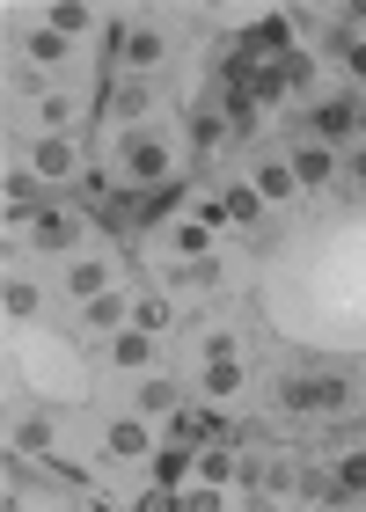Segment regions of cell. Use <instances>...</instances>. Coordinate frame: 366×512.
<instances>
[{
  "label": "cell",
  "mask_w": 366,
  "mask_h": 512,
  "mask_svg": "<svg viewBox=\"0 0 366 512\" xmlns=\"http://www.w3.org/2000/svg\"><path fill=\"white\" fill-rule=\"evenodd\" d=\"M301 505H330V512H345V491H337L330 461H301Z\"/></svg>",
  "instance_id": "obj_26"
},
{
  "label": "cell",
  "mask_w": 366,
  "mask_h": 512,
  "mask_svg": "<svg viewBox=\"0 0 366 512\" xmlns=\"http://www.w3.org/2000/svg\"><path fill=\"white\" fill-rule=\"evenodd\" d=\"M162 454V432H154V417L140 410H118V417H103V461H154Z\"/></svg>",
  "instance_id": "obj_7"
},
{
  "label": "cell",
  "mask_w": 366,
  "mask_h": 512,
  "mask_svg": "<svg viewBox=\"0 0 366 512\" xmlns=\"http://www.w3.org/2000/svg\"><path fill=\"white\" fill-rule=\"evenodd\" d=\"M330 476H337V491H345V505H359V498H366V439L330 461Z\"/></svg>",
  "instance_id": "obj_27"
},
{
  "label": "cell",
  "mask_w": 366,
  "mask_h": 512,
  "mask_svg": "<svg viewBox=\"0 0 366 512\" xmlns=\"http://www.w3.org/2000/svg\"><path fill=\"white\" fill-rule=\"evenodd\" d=\"M242 447H205L198 454V483H213V491H242Z\"/></svg>",
  "instance_id": "obj_25"
},
{
  "label": "cell",
  "mask_w": 366,
  "mask_h": 512,
  "mask_svg": "<svg viewBox=\"0 0 366 512\" xmlns=\"http://www.w3.org/2000/svg\"><path fill=\"white\" fill-rule=\"evenodd\" d=\"M242 395H249V359L198 366V374H191V403H242Z\"/></svg>",
  "instance_id": "obj_19"
},
{
  "label": "cell",
  "mask_w": 366,
  "mask_h": 512,
  "mask_svg": "<svg viewBox=\"0 0 366 512\" xmlns=\"http://www.w3.org/2000/svg\"><path fill=\"white\" fill-rule=\"evenodd\" d=\"M271 410L286 425H337V417L359 410V381L345 366H293V374L271 381Z\"/></svg>",
  "instance_id": "obj_1"
},
{
  "label": "cell",
  "mask_w": 366,
  "mask_h": 512,
  "mask_svg": "<svg viewBox=\"0 0 366 512\" xmlns=\"http://www.w3.org/2000/svg\"><path fill=\"white\" fill-rule=\"evenodd\" d=\"M132 293H140V286H118V293L88 300V308H74V330H81V337H96V344H110L118 330H132Z\"/></svg>",
  "instance_id": "obj_17"
},
{
  "label": "cell",
  "mask_w": 366,
  "mask_h": 512,
  "mask_svg": "<svg viewBox=\"0 0 366 512\" xmlns=\"http://www.w3.org/2000/svg\"><path fill=\"white\" fill-rule=\"evenodd\" d=\"M176 512H227V491H213V483H191V491H176Z\"/></svg>",
  "instance_id": "obj_32"
},
{
  "label": "cell",
  "mask_w": 366,
  "mask_h": 512,
  "mask_svg": "<svg viewBox=\"0 0 366 512\" xmlns=\"http://www.w3.org/2000/svg\"><path fill=\"white\" fill-rule=\"evenodd\" d=\"M88 512H132V505H118V498H103V491H88Z\"/></svg>",
  "instance_id": "obj_36"
},
{
  "label": "cell",
  "mask_w": 366,
  "mask_h": 512,
  "mask_svg": "<svg viewBox=\"0 0 366 512\" xmlns=\"http://www.w3.org/2000/svg\"><path fill=\"white\" fill-rule=\"evenodd\" d=\"M176 52V37H169V22H154V15H125V22H110V74H125V81H154L169 66Z\"/></svg>",
  "instance_id": "obj_3"
},
{
  "label": "cell",
  "mask_w": 366,
  "mask_h": 512,
  "mask_svg": "<svg viewBox=\"0 0 366 512\" xmlns=\"http://www.w3.org/2000/svg\"><path fill=\"white\" fill-rule=\"evenodd\" d=\"M345 191H352V198L366 205V139H359V147L345 154Z\"/></svg>",
  "instance_id": "obj_33"
},
{
  "label": "cell",
  "mask_w": 366,
  "mask_h": 512,
  "mask_svg": "<svg viewBox=\"0 0 366 512\" xmlns=\"http://www.w3.org/2000/svg\"><path fill=\"white\" fill-rule=\"evenodd\" d=\"M103 118H110V132L154 125V81H125V74H110V81H103Z\"/></svg>",
  "instance_id": "obj_12"
},
{
  "label": "cell",
  "mask_w": 366,
  "mask_h": 512,
  "mask_svg": "<svg viewBox=\"0 0 366 512\" xmlns=\"http://www.w3.org/2000/svg\"><path fill=\"white\" fill-rule=\"evenodd\" d=\"M132 330H147V337H176V330H183L176 293H162V286H140V293H132Z\"/></svg>",
  "instance_id": "obj_21"
},
{
  "label": "cell",
  "mask_w": 366,
  "mask_h": 512,
  "mask_svg": "<svg viewBox=\"0 0 366 512\" xmlns=\"http://www.w3.org/2000/svg\"><path fill=\"white\" fill-rule=\"evenodd\" d=\"M191 476H198V454L191 447H162L147 461V483L154 491H191Z\"/></svg>",
  "instance_id": "obj_24"
},
{
  "label": "cell",
  "mask_w": 366,
  "mask_h": 512,
  "mask_svg": "<svg viewBox=\"0 0 366 512\" xmlns=\"http://www.w3.org/2000/svg\"><path fill=\"white\" fill-rule=\"evenodd\" d=\"M15 52H22V66H30V74L44 81V74H74L81 44H74V37H59L52 22H30V30H22V44H15Z\"/></svg>",
  "instance_id": "obj_10"
},
{
  "label": "cell",
  "mask_w": 366,
  "mask_h": 512,
  "mask_svg": "<svg viewBox=\"0 0 366 512\" xmlns=\"http://www.w3.org/2000/svg\"><path fill=\"white\" fill-rule=\"evenodd\" d=\"M359 410H366V381H359Z\"/></svg>",
  "instance_id": "obj_37"
},
{
  "label": "cell",
  "mask_w": 366,
  "mask_h": 512,
  "mask_svg": "<svg viewBox=\"0 0 366 512\" xmlns=\"http://www.w3.org/2000/svg\"><path fill=\"white\" fill-rule=\"evenodd\" d=\"M337 52H345V74L366 88V37H337Z\"/></svg>",
  "instance_id": "obj_34"
},
{
  "label": "cell",
  "mask_w": 366,
  "mask_h": 512,
  "mask_svg": "<svg viewBox=\"0 0 366 512\" xmlns=\"http://www.w3.org/2000/svg\"><path fill=\"white\" fill-rule=\"evenodd\" d=\"M220 205H227V227H242L249 242L271 235V205L249 191V176H227V183H220Z\"/></svg>",
  "instance_id": "obj_18"
},
{
  "label": "cell",
  "mask_w": 366,
  "mask_h": 512,
  "mask_svg": "<svg viewBox=\"0 0 366 512\" xmlns=\"http://www.w3.org/2000/svg\"><path fill=\"white\" fill-rule=\"evenodd\" d=\"M132 512H176V491H154V483H147V491L132 498Z\"/></svg>",
  "instance_id": "obj_35"
},
{
  "label": "cell",
  "mask_w": 366,
  "mask_h": 512,
  "mask_svg": "<svg viewBox=\"0 0 366 512\" xmlns=\"http://www.w3.org/2000/svg\"><path fill=\"white\" fill-rule=\"evenodd\" d=\"M227 139H235V125H227L220 88H213V96H198V103H191V154H220Z\"/></svg>",
  "instance_id": "obj_22"
},
{
  "label": "cell",
  "mask_w": 366,
  "mask_h": 512,
  "mask_svg": "<svg viewBox=\"0 0 366 512\" xmlns=\"http://www.w3.org/2000/svg\"><path fill=\"white\" fill-rule=\"evenodd\" d=\"M183 395H191V388H183L176 374H140V381H132V410H140V417H154V425H162L169 410H183Z\"/></svg>",
  "instance_id": "obj_23"
},
{
  "label": "cell",
  "mask_w": 366,
  "mask_h": 512,
  "mask_svg": "<svg viewBox=\"0 0 366 512\" xmlns=\"http://www.w3.org/2000/svg\"><path fill=\"white\" fill-rule=\"evenodd\" d=\"M191 330V366H227V359H249V337L235 315H213V322H183Z\"/></svg>",
  "instance_id": "obj_9"
},
{
  "label": "cell",
  "mask_w": 366,
  "mask_h": 512,
  "mask_svg": "<svg viewBox=\"0 0 366 512\" xmlns=\"http://www.w3.org/2000/svg\"><path fill=\"white\" fill-rule=\"evenodd\" d=\"M235 278V256H169L162 264V293H220Z\"/></svg>",
  "instance_id": "obj_8"
},
{
  "label": "cell",
  "mask_w": 366,
  "mask_h": 512,
  "mask_svg": "<svg viewBox=\"0 0 366 512\" xmlns=\"http://www.w3.org/2000/svg\"><path fill=\"white\" fill-rule=\"evenodd\" d=\"M118 286H125V271H118V256H103V249H81L74 264H59V293L74 300V308H88V300H103Z\"/></svg>",
  "instance_id": "obj_6"
},
{
  "label": "cell",
  "mask_w": 366,
  "mask_h": 512,
  "mask_svg": "<svg viewBox=\"0 0 366 512\" xmlns=\"http://www.w3.org/2000/svg\"><path fill=\"white\" fill-rule=\"evenodd\" d=\"M279 74H286V88H315V81H323V66H315V52L301 44L293 59H279Z\"/></svg>",
  "instance_id": "obj_31"
},
{
  "label": "cell",
  "mask_w": 366,
  "mask_h": 512,
  "mask_svg": "<svg viewBox=\"0 0 366 512\" xmlns=\"http://www.w3.org/2000/svg\"><path fill=\"white\" fill-rule=\"evenodd\" d=\"M52 454H66L59 447V417L52 410H22L8 425V461H37V469H44Z\"/></svg>",
  "instance_id": "obj_13"
},
{
  "label": "cell",
  "mask_w": 366,
  "mask_h": 512,
  "mask_svg": "<svg viewBox=\"0 0 366 512\" xmlns=\"http://www.w3.org/2000/svg\"><path fill=\"white\" fill-rule=\"evenodd\" d=\"M22 235H30L37 256H59V264H74V256L88 249V213H81V205H44V213L22 227Z\"/></svg>",
  "instance_id": "obj_4"
},
{
  "label": "cell",
  "mask_w": 366,
  "mask_h": 512,
  "mask_svg": "<svg viewBox=\"0 0 366 512\" xmlns=\"http://www.w3.org/2000/svg\"><path fill=\"white\" fill-rule=\"evenodd\" d=\"M0 300H8V322H30V315L44 308V286H37V278H22V271H8V286H0Z\"/></svg>",
  "instance_id": "obj_28"
},
{
  "label": "cell",
  "mask_w": 366,
  "mask_h": 512,
  "mask_svg": "<svg viewBox=\"0 0 366 512\" xmlns=\"http://www.w3.org/2000/svg\"><path fill=\"white\" fill-rule=\"evenodd\" d=\"M22 169H30L44 191H59V183H81V139H30V154H22Z\"/></svg>",
  "instance_id": "obj_11"
},
{
  "label": "cell",
  "mask_w": 366,
  "mask_h": 512,
  "mask_svg": "<svg viewBox=\"0 0 366 512\" xmlns=\"http://www.w3.org/2000/svg\"><path fill=\"white\" fill-rule=\"evenodd\" d=\"M44 512H59V505H44Z\"/></svg>",
  "instance_id": "obj_38"
},
{
  "label": "cell",
  "mask_w": 366,
  "mask_h": 512,
  "mask_svg": "<svg viewBox=\"0 0 366 512\" xmlns=\"http://www.w3.org/2000/svg\"><path fill=\"white\" fill-rule=\"evenodd\" d=\"M286 169H293V183H301V198H323V191H337V183H345V154L301 132V139L286 147Z\"/></svg>",
  "instance_id": "obj_5"
},
{
  "label": "cell",
  "mask_w": 366,
  "mask_h": 512,
  "mask_svg": "<svg viewBox=\"0 0 366 512\" xmlns=\"http://www.w3.org/2000/svg\"><path fill=\"white\" fill-rule=\"evenodd\" d=\"M30 125H37V139H81V96L74 88H37Z\"/></svg>",
  "instance_id": "obj_16"
},
{
  "label": "cell",
  "mask_w": 366,
  "mask_h": 512,
  "mask_svg": "<svg viewBox=\"0 0 366 512\" xmlns=\"http://www.w3.org/2000/svg\"><path fill=\"white\" fill-rule=\"evenodd\" d=\"M249 191H257L271 213H286L293 198H301V183H293V169H286V154H257L249 161Z\"/></svg>",
  "instance_id": "obj_20"
},
{
  "label": "cell",
  "mask_w": 366,
  "mask_h": 512,
  "mask_svg": "<svg viewBox=\"0 0 366 512\" xmlns=\"http://www.w3.org/2000/svg\"><path fill=\"white\" fill-rule=\"evenodd\" d=\"M103 366L118 381H140V374H162V337H147V330H118L103 344Z\"/></svg>",
  "instance_id": "obj_14"
},
{
  "label": "cell",
  "mask_w": 366,
  "mask_h": 512,
  "mask_svg": "<svg viewBox=\"0 0 366 512\" xmlns=\"http://www.w3.org/2000/svg\"><path fill=\"white\" fill-rule=\"evenodd\" d=\"M242 37L257 44V59H264V66H279V59H293V52H301V30H293V15H286V8L249 15V22H242Z\"/></svg>",
  "instance_id": "obj_15"
},
{
  "label": "cell",
  "mask_w": 366,
  "mask_h": 512,
  "mask_svg": "<svg viewBox=\"0 0 366 512\" xmlns=\"http://www.w3.org/2000/svg\"><path fill=\"white\" fill-rule=\"evenodd\" d=\"M44 22H52L59 37H74V44H81L88 30H96V8H81V0H59V8H44Z\"/></svg>",
  "instance_id": "obj_30"
},
{
  "label": "cell",
  "mask_w": 366,
  "mask_h": 512,
  "mask_svg": "<svg viewBox=\"0 0 366 512\" xmlns=\"http://www.w3.org/2000/svg\"><path fill=\"white\" fill-rule=\"evenodd\" d=\"M110 176L125 183L132 198H154V191H176V169H183V147L176 132L162 125H132V132H110Z\"/></svg>",
  "instance_id": "obj_2"
},
{
  "label": "cell",
  "mask_w": 366,
  "mask_h": 512,
  "mask_svg": "<svg viewBox=\"0 0 366 512\" xmlns=\"http://www.w3.org/2000/svg\"><path fill=\"white\" fill-rule=\"evenodd\" d=\"M213 249H220V235H213V227H198L191 213L176 220V235H169V256H213Z\"/></svg>",
  "instance_id": "obj_29"
}]
</instances>
